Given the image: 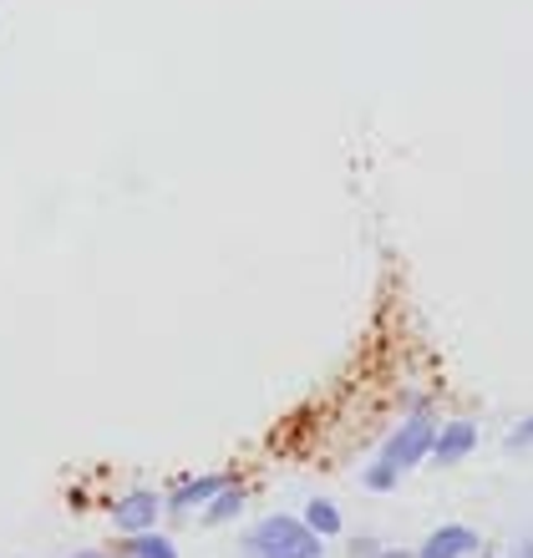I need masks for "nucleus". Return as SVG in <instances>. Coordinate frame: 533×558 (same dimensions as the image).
Masks as SVG:
<instances>
[{"label": "nucleus", "instance_id": "obj_1", "mask_svg": "<svg viewBox=\"0 0 533 558\" xmlns=\"http://www.w3.org/2000/svg\"><path fill=\"white\" fill-rule=\"evenodd\" d=\"M244 554L250 558H320V538L300 518L275 513L254 533H244Z\"/></svg>", "mask_w": 533, "mask_h": 558}, {"label": "nucleus", "instance_id": "obj_2", "mask_svg": "<svg viewBox=\"0 0 533 558\" xmlns=\"http://www.w3.org/2000/svg\"><path fill=\"white\" fill-rule=\"evenodd\" d=\"M432 441H437V426L427 422V416H412V422L401 426L397 437L386 441V452H381V462L386 468H416L422 457H432Z\"/></svg>", "mask_w": 533, "mask_h": 558}, {"label": "nucleus", "instance_id": "obj_3", "mask_svg": "<svg viewBox=\"0 0 533 558\" xmlns=\"http://www.w3.org/2000/svg\"><path fill=\"white\" fill-rule=\"evenodd\" d=\"M158 508H163V502L153 498V493H128V498L112 502V523H118V533L137 538V533H153V523H158Z\"/></svg>", "mask_w": 533, "mask_h": 558}, {"label": "nucleus", "instance_id": "obj_4", "mask_svg": "<svg viewBox=\"0 0 533 558\" xmlns=\"http://www.w3.org/2000/svg\"><path fill=\"white\" fill-rule=\"evenodd\" d=\"M473 554H477V533L462 529V523H452V529H437V533H432L416 558H473Z\"/></svg>", "mask_w": 533, "mask_h": 558}, {"label": "nucleus", "instance_id": "obj_5", "mask_svg": "<svg viewBox=\"0 0 533 558\" xmlns=\"http://www.w3.org/2000/svg\"><path fill=\"white\" fill-rule=\"evenodd\" d=\"M477 447V426L473 422H452L437 432V441H432V457L437 462H458V457H468Z\"/></svg>", "mask_w": 533, "mask_h": 558}, {"label": "nucleus", "instance_id": "obj_6", "mask_svg": "<svg viewBox=\"0 0 533 558\" xmlns=\"http://www.w3.org/2000/svg\"><path fill=\"white\" fill-rule=\"evenodd\" d=\"M223 487H229V477H198V483H183V487H178L168 502H173L178 513H183V508H198V502H214Z\"/></svg>", "mask_w": 533, "mask_h": 558}, {"label": "nucleus", "instance_id": "obj_7", "mask_svg": "<svg viewBox=\"0 0 533 558\" xmlns=\"http://www.w3.org/2000/svg\"><path fill=\"white\" fill-rule=\"evenodd\" d=\"M300 523H305L315 538H330V533H341V508H336V502H326V498H315L311 508H305V518H300Z\"/></svg>", "mask_w": 533, "mask_h": 558}, {"label": "nucleus", "instance_id": "obj_8", "mask_svg": "<svg viewBox=\"0 0 533 558\" xmlns=\"http://www.w3.org/2000/svg\"><path fill=\"white\" fill-rule=\"evenodd\" d=\"M128 554L133 558H178V548L168 544L163 533H137V538H128Z\"/></svg>", "mask_w": 533, "mask_h": 558}, {"label": "nucleus", "instance_id": "obj_9", "mask_svg": "<svg viewBox=\"0 0 533 558\" xmlns=\"http://www.w3.org/2000/svg\"><path fill=\"white\" fill-rule=\"evenodd\" d=\"M239 508H244V493H239V487H223L219 498L208 502V523H223V518H234Z\"/></svg>", "mask_w": 533, "mask_h": 558}, {"label": "nucleus", "instance_id": "obj_10", "mask_svg": "<svg viewBox=\"0 0 533 558\" xmlns=\"http://www.w3.org/2000/svg\"><path fill=\"white\" fill-rule=\"evenodd\" d=\"M366 487L371 493H391V487H397V468H386V462L366 468Z\"/></svg>", "mask_w": 533, "mask_h": 558}, {"label": "nucleus", "instance_id": "obj_11", "mask_svg": "<svg viewBox=\"0 0 533 558\" xmlns=\"http://www.w3.org/2000/svg\"><path fill=\"white\" fill-rule=\"evenodd\" d=\"M529 441H533V416L519 426V432H513V447H529Z\"/></svg>", "mask_w": 533, "mask_h": 558}, {"label": "nucleus", "instance_id": "obj_12", "mask_svg": "<svg viewBox=\"0 0 533 558\" xmlns=\"http://www.w3.org/2000/svg\"><path fill=\"white\" fill-rule=\"evenodd\" d=\"M371 558H412V554H397V548H391V554H371Z\"/></svg>", "mask_w": 533, "mask_h": 558}, {"label": "nucleus", "instance_id": "obj_13", "mask_svg": "<svg viewBox=\"0 0 533 558\" xmlns=\"http://www.w3.org/2000/svg\"><path fill=\"white\" fill-rule=\"evenodd\" d=\"M76 558H107V554H76Z\"/></svg>", "mask_w": 533, "mask_h": 558}]
</instances>
